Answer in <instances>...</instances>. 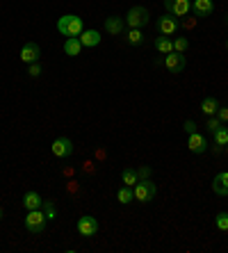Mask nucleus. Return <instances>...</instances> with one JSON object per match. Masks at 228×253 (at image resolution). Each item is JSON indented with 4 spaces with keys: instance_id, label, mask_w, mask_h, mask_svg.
I'll list each match as a JSON object with an SVG mask.
<instances>
[{
    "instance_id": "obj_30",
    "label": "nucleus",
    "mask_w": 228,
    "mask_h": 253,
    "mask_svg": "<svg viewBox=\"0 0 228 253\" xmlns=\"http://www.w3.org/2000/svg\"><path fill=\"white\" fill-rule=\"evenodd\" d=\"M217 119H219V121H222V124H228V107L226 105H219V110H217V114H215Z\"/></svg>"
},
{
    "instance_id": "obj_9",
    "label": "nucleus",
    "mask_w": 228,
    "mask_h": 253,
    "mask_svg": "<svg viewBox=\"0 0 228 253\" xmlns=\"http://www.w3.org/2000/svg\"><path fill=\"white\" fill-rule=\"evenodd\" d=\"M41 59V48L37 42H28L23 43V48H21V62L23 64H35V62H39Z\"/></svg>"
},
{
    "instance_id": "obj_13",
    "label": "nucleus",
    "mask_w": 228,
    "mask_h": 253,
    "mask_svg": "<svg viewBox=\"0 0 228 253\" xmlns=\"http://www.w3.org/2000/svg\"><path fill=\"white\" fill-rule=\"evenodd\" d=\"M123 28H126V18L117 16V14L105 18V32H107V35L117 37V35H121V32H123Z\"/></svg>"
},
{
    "instance_id": "obj_21",
    "label": "nucleus",
    "mask_w": 228,
    "mask_h": 253,
    "mask_svg": "<svg viewBox=\"0 0 228 253\" xmlns=\"http://www.w3.org/2000/svg\"><path fill=\"white\" fill-rule=\"evenodd\" d=\"M121 183L128 185V187H135V185L139 183V176H137V169H133V167H128V169L121 171Z\"/></svg>"
},
{
    "instance_id": "obj_5",
    "label": "nucleus",
    "mask_w": 228,
    "mask_h": 253,
    "mask_svg": "<svg viewBox=\"0 0 228 253\" xmlns=\"http://www.w3.org/2000/svg\"><path fill=\"white\" fill-rule=\"evenodd\" d=\"M164 9H167V14H171V16L182 18L192 12V2H189V0H164Z\"/></svg>"
},
{
    "instance_id": "obj_28",
    "label": "nucleus",
    "mask_w": 228,
    "mask_h": 253,
    "mask_svg": "<svg viewBox=\"0 0 228 253\" xmlns=\"http://www.w3.org/2000/svg\"><path fill=\"white\" fill-rule=\"evenodd\" d=\"M28 76L30 78H39L41 76V64L35 62V64H28Z\"/></svg>"
},
{
    "instance_id": "obj_20",
    "label": "nucleus",
    "mask_w": 228,
    "mask_h": 253,
    "mask_svg": "<svg viewBox=\"0 0 228 253\" xmlns=\"http://www.w3.org/2000/svg\"><path fill=\"white\" fill-rule=\"evenodd\" d=\"M153 46H155V50L158 53H162V55H169V53H174V42H171L169 37H158L155 42H153Z\"/></svg>"
},
{
    "instance_id": "obj_4",
    "label": "nucleus",
    "mask_w": 228,
    "mask_h": 253,
    "mask_svg": "<svg viewBox=\"0 0 228 253\" xmlns=\"http://www.w3.org/2000/svg\"><path fill=\"white\" fill-rule=\"evenodd\" d=\"M133 192H135V201L151 203V201L155 199V194H158V187H155V183H153L151 178H146V180H139V183L135 185Z\"/></svg>"
},
{
    "instance_id": "obj_29",
    "label": "nucleus",
    "mask_w": 228,
    "mask_h": 253,
    "mask_svg": "<svg viewBox=\"0 0 228 253\" xmlns=\"http://www.w3.org/2000/svg\"><path fill=\"white\" fill-rule=\"evenodd\" d=\"M151 167H146V165H141L139 169H137V176H139V180H146V178H151Z\"/></svg>"
},
{
    "instance_id": "obj_27",
    "label": "nucleus",
    "mask_w": 228,
    "mask_h": 253,
    "mask_svg": "<svg viewBox=\"0 0 228 253\" xmlns=\"http://www.w3.org/2000/svg\"><path fill=\"white\" fill-rule=\"evenodd\" d=\"M219 126H222V121H219L217 117H210L208 119V124H205V132H208V135H215V130L219 128Z\"/></svg>"
},
{
    "instance_id": "obj_1",
    "label": "nucleus",
    "mask_w": 228,
    "mask_h": 253,
    "mask_svg": "<svg viewBox=\"0 0 228 253\" xmlns=\"http://www.w3.org/2000/svg\"><path fill=\"white\" fill-rule=\"evenodd\" d=\"M57 30L64 37H80L85 32V21L76 14H64L57 18Z\"/></svg>"
},
{
    "instance_id": "obj_11",
    "label": "nucleus",
    "mask_w": 228,
    "mask_h": 253,
    "mask_svg": "<svg viewBox=\"0 0 228 253\" xmlns=\"http://www.w3.org/2000/svg\"><path fill=\"white\" fill-rule=\"evenodd\" d=\"M187 148L192 151L194 155H201L208 151V141H205V137L201 135L199 130L196 132H192V135H187Z\"/></svg>"
},
{
    "instance_id": "obj_12",
    "label": "nucleus",
    "mask_w": 228,
    "mask_h": 253,
    "mask_svg": "<svg viewBox=\"0 0 228 253\" xmlns=\"http://www.w3.org/2000/svg\"><path fill=\"white\" fill-rule=\"evenodd\" d=\"M192 12L196 14L199 18H208L212 12H215V2H212V0H194Z\"/></svg>"
},
{
    "instance_id": "obj_33",
    "label": "nucleus",
    "mask_w": 228,
    "mask_h": 253,
    "mask_svg": "<svg viewBox=\"0 0 228 253\" xmlns=\"http://www.w3.org/2000/svg\"><path fill=\"white\" fill-rule=\"evenodd\" d=\"M224 151H226V153H228V144H226V146H224Z\"/></svg>"
},
{
    "instance_id": "obj_10",
    "label": "nucleus",
    "mask_w": 228,
    "mask_h": 253,
    "mask_svg": "<svg viewBox=\"0 0 228 253\" xmlns=\"http://www.w3.org/2000/svg\"><path fill=\"white\" fill-rule=\"evenodd\" d=\"M181 23H178V18L171 16V14H164V16L158 18V32L164 37H171L174 32H178Z\"/></svg>"
},
{
    "instance_id": "obj_19",
    "label": "nucleus",
    "mask_w": 228,
    "mask_h": 253,
    "mask_svg": "<svg viewBox=\"0 0 228 253\" xmlns=\"http://www.w3.org/2000/svg\"><path fill=\"white\" fill-rule=\"evenodd\" d=\"M212 139H215L217 151H222V148L226 146V144H228V128H226V124H222L219 128L215 130V135H212Z\"/></svg>"
},
{
    "instance_id": "obj_18",
    "label": "nucleus",
    "mask_w": 228,
    "mask_h": 253,
    "mask_svg": "<svg viewBox=\"0 0 228 253\" xmlns=\"http://www.w3.org/2000/svg\"><path fill=\"white\" fill-rule=\"evenodd\" d=\"M217 110H219V100H217L215 96H205V98L201 100V112H203L205 117H215Z\"/></svg>"
},
{
    "instance_id": "obj_24",
    "label": "nucleus",
    "mask_w": 228,
    "mask_h": 253,
    "mask_svg": "<svg viewBox=\"0 0 228 253\" xmlns=\"http://www.w3.org/2000/svg\"><path fill=\"white\" fill-rule=\"evenodd\" d=\"M41 210H44V214L48 217V221L57 219V206H55V201H44V203H41Z\"/></svg>"
},
{
    "instance_id": "obj_8",
    "label": "nucleus",
    "mask_w": 228,
    "mask_h": 253,
    "mask_svg": "<svg viewBox=\"0 0 228 253\" xmlns=\"http://www.w3.org/2000/svg\"><path fill=\"white\" fill-rule=\"evenodd\" d=\"M78 233H80L82 237H94L96 233H98V221H96V217L85 214V217L78 219Z\"/></svg>"
},
{
    "instance_id": "obj_25",
    "label": "nucleus",
    "mask_w": 228,
    "mask_h": 253,
    "mask_svg": "<svg viewBox=\"0 0 228 253\" xmlns=\"http://www.w3.org/2000/svg\"><path fill=\"white\" fill-rule=\"evenodd\" d=\"M215 226L219 230H224V233H228V212H219L215 217Z\"/></svg>"
},
{
    "instance_id": "obj_14",
    "label": "nucleus",
    "mask_w": 228,
    "mask_h": 253,
    "mask_svg": "<svg viewBox=\"0 0 228 253\" xmlns=\"http://www.w3.org/2000/svg\"><path fill=\"white\" fill-rule=\"evenodd\" d=\"M212 192L217 196H228V171L217 173L215 180H212Z\"/></svg>"
},
{
    "instance_id": "obj_16",
    "label": "nucleus",
    "mask_w": 228,
    "mask_h": 253,
    "mask_svg": "<svg viewBox=\"0 0 228 253\" xmlns=\"http://www.w3.org/2000/svg\"><path fill=\"white\" fill-rule=\"evenodd\" d=\"M80 43L85 48H96L100 43V32L98 30H85L80 35Z\"/></svg>"
},
{
    "instance_id": "obj_7",
    "label": "nucleus",
    "mask_w": 228,
    "mask_h": 253,
    "mask_svg": "<svg viewBox=\"0 0 228 253\" xmlns=\"http://www.w3.org/2000/svg\"><path fill=\"white\" fill-rule=\"evenodd\" d=\"M164 66L169 69V73H182L187 69V59H185V53H169L164 55Z\"/></svg>"
},
{
    "instance_id": "obj_34",
    "label": "nucleus",
    "mask_w": 228,
    "mask_h": 253,
    "mask_svg": "<svg viewBox=\"0 0 228 253\" xmlns=\"http://www.w3.org/2000/svg\"><path fill=\"white\" fill-rule=\"evenodd\" d=\"M226 23H228V16H226Z\"/></svg>"
},
{
    "instance_id": "obj_17",
    "label": "nucleus",
    "mask_w": 228,
    "mask_h": 253,
    "mask_svg": "<svg viewBox=\"0 0 228 253\" xmlns=\"http://www.w3.org/2000/svg\"><path fill=\"white\" fill-rule=\"evenodd\" d=\"M41 203H44V199H41V194H37V192H25V196H23V208L25 210H41Z\"/></svg>"
},
{
    "instance_id": "obj_3",
    "label": "nucleus",
    "mask_w": 228,
    "mask_h": 253,
    "mask_svg": "<svg viewBox=\"0 0 228 253\" xmlns=\"http://www.w3.org/2000/svg\"><path fill=\"white\" fill-rule=\"evenodd\" d=\"M151 23V14H148L146 7H141V5H135L128 9V14H126V25L128 28H144V25Z\"/></svg>"
},
{
    "instance_id": "obj_22",
    "label": "nucleus",
    "mask_w": 228,
    "mask_h": 253,
    "mask_svg": "<svg viewBox=\"0 0 228 253\" xmlns=\"http://www.w3.org/2000/svg\"><path fill=\"white\" fill-rule=\"evenodd\" d=\"M126 42H128V46H141L144 43V32L139 28H130L128 35H126Z\"/></svg>"
},
{
    "instance_id": "obj_6",
    "label": "nucleus",
    "mask_w": 228,
    "mask_h": 253,
    "mask_svg": "<svg viewBox=\"0 0 228 253\" xmlns=\"http://www.w3.org/2000/svg\"><path fill=\"white\" fill-rule=\"evenodd\" d=\"M50 151H53L55 158L66 160L73 155V141H71L69 137H57V139L50 144Z\"/></svg>"
},
{
    "instance_id": "obj_2",
    "label": "nucleus",
    "mask_w": 228,
    "mask_h": 253,
    "mask_svg": "<svg viewBox=\"0 0 228 253\" xmlns=\"http://www.w3.org/2000/svg\"><path fill=\"white\" fill-rule=\"evenodd\" d=\"M46 224H48V217L44 214V210H30L28 217L23 219L25 230L32 233V235H41L46 230Z\"/></svg>"
},
{
    "instance_id": "obj_31",
    "label": "nucleus",
    "mask_w": 228,
    "mask_h": 253,
    "mask_svg": "<svg viewBox=\"0 0 228 253\" xmlns=\"http://www.w3.org/2000/svg\"><path fill=\"white\" fill-rule=\"evenodd\" d=\"M182 130H185V132H187V135H192V132H196V124H194L192 119H187V121H185V124H182Z\"/></svg>"
},
{
    "instance_id": "obj_23",
    "label": "nucleus",
    "mask_w": 228,
    "mask_h": 253,
    "mask_svg": "<svg viewBox=\"0 0 228 253\" xmlns=\"http://www.w3.org/2000/svg\"><path fill=\"white\" fill-rule=\"evenodd\" d=\"M133 199H135V192H133V187H128V185H123V187L117 192V201L121 203V206L133 203Z\"/></svg>"
},
{
    "instance_id": "obj_26",
    "label": "nucleus",
    "mask_w": 228,
    "mask_h": 253,
    "mask_svg": "<svg viewBox=\"0 0 228 253\" xmlns=\"http://www.w3.org/2000/svg\"><path fill=\"white\" fill-rule=\"evenodd\" d=\"M187 48H189V42L185 39V37H178V39L174 42V50H176V53H185Z\"/></svg>"
},
{
    "instance_id": "obj_15",
    "label": "nucleus",
    "mask_w": 228,
    "mask_h": 253,
    "mask_svg": "<svg viewBox=\"0 0 228 253\" xmlns=\"http://www.w3.org/2000/svg\"><path fill=\"white\" fill-rule=\"evenodd\" d=\"M82 43H80V37H66L64 46H62V50H64V55H69V57H78V55L82 53Z\"/></svg>"
},
{
    "instance_id": "obj_32",
    "label": "nucleus",
    "mask_w": 228,
    "mask_h": 253,
    "mask_svg": "<svg viewBox=\"0 0 228 253\" xmlns=\"http://www.w3.org/2000/svg\"><path fill=\"white\" fill-rule=\"evenodd\" d=\"M0 221H2V208H0Z\"/></svg>"
},
{
    "instance_id": "obj_35",
    "label": "nucleus",
    "mask_w": 228,
    "mask_h": 253,
    "mask_svg": "<svg viewBox=\"0 0 228 253\" xmlns=\"http://www.w3.org/2000/svg\"><path fill=\"white\" fill-rule=\"evenodd\" d=\"M226 48H228V42H226Z\"/></svg>"
}]
</instances>
